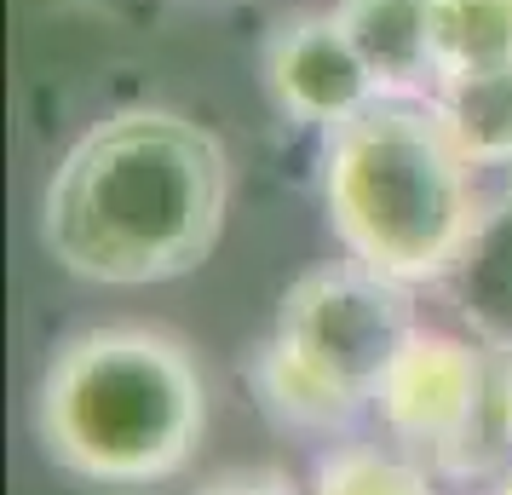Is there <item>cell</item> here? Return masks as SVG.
Wrapping results in <instances>:
<instances>
[{
    "mask_svg": "<svg viewBox=\"0 0 512 495\" xmlns=\"http://www.w3.org/2000/svg\"><path fill=\"white\" fill-rule=\"evenodd\" d=\"M489 495H512V467L501 472V478H495V484H489Z\"/></svg>",
    "mask_w": 512,
    "mask_h": 495,
    "instance_id": "obj_13",
    "label": "cell"
},
{
    "mask_svg": "<svg viewBox=\"0 0 512 495\" xmlns=\"http://www.w3.org/2000/svg\"><path fill=\"white\" fill-rule=\"evenodd\" d=\"M415 329L409 288L392 277L357 260L305 271L282 294L277 329L259 340L248 363L259 409L282 432L305 438L346 432L363 409H374L380 380Z\"/></svg>",
    "mask_w": 512,
    "mask_h": 495,
    "instance_id": "obj_4",
    "label": "cell"
},
{
    "mask_svg": "<svg viewBox=\"0 0 512 495\" xmlns=\"http://www.w3.org/2000/svg\"><path fill=\"white\" fill-rule=\"evenodd\" d=\"M196 495H300V490H294V478L277 472V467H236V472L208 478Z\"/></svg>",
    "mask_w": 512,
    "mask_h": 495,
    "instance_id": "obj_11",
    "label": "cell"
},
{
    "mask_svg": "<svg viewBox=\"0 0 512 495\" xmlns=\"http://www.w3.org/2000/svg\"><path fill=\"white\" fill-rule=\"evenodd\" d=\"M374 415L409 455H432L443 467H478V438L495 421V369L478 346L455 334L415 329L409 346L392 357V369L374 392Z\"/></svg>",
    "mask_w": 512,
    "mask_h": 495,
    "instance_id": "obj_5",
    "label": "cell"
},
{
    "mask_svg": "<svg viewBox=\"0 0 512 495\" xmlns=\"http://www.w3.org/2000/svg\"><path fill=\"white\" fill-rule=\"evenodd\" d=\"M334 18L369 64L380 98H426L438 81L432 0H334Z\"/></svg>",
    "mask_w": 512,
    "mask_h": 495,
    "instance_id": "obj_7",
    "label": "cell"
},
{
    "mask_svg": "<svg viewBox=\"0 0 512 495\" xmlns=\"http://www.w3.org/2000/svg\"><path fill=\"white\" fill-rule=\"evenodd\" d=\"M259 75L265 93L294 127H323L334 133L340 121H351L357 110H369L374 98V75L357 58L351 35L340 29L334 12H294L265 35L259 52Z\"/></svg>",
    "mask_w": 512,
    "mask_h": 495,
    "instance_id": "obj_6",
    "label": "cell"
},
{
    "mask_svg": "<svg viewBox=\"0 0 512 495\" xmlns=\"http://www.w3.org/2000/svg\"><path fill=\"white\" fill-rule=\"evenodd\" d=\"M438 75L512 64V0H432Z\"/></svg>",
    "mask_w": 512,
    "mask_h": 495,
    "instance_id": "obj_9",
    "label": "cell"
},
{
    "mask_svg": "<svg viewBox=\"0 0 512 495\" xmlns=\"http://www.w3.org/2000/svg\"><path fill=\"white\" fill-rule=\"evenodd\" d=\"M472 173L426 98H374L323 144L328 231L392 283H438L478 242Z\"/></svg>",
    "mask_w": 512,
    "mask_h": 495,
    "instance_id": "obj_3",
    "label": "cell"
},
{
    "mask_svg": "<svg viewBox=\"0 0 512 495\" xmlns=\"http://www.w3.org/2000/svg\"><path fill=\"white\" fill-rule=\"evenodd\" d=\"M231 208V156L179 110H116L64 150L41 190V248L104 288L173 283L213 254Z\"/></svg>",
    "mask_w": 512,
    "mask_h": 495,
    "instance_id": "obj_1",
    "label": "cell"
},
{
    "mask_svg": "<svg viewBox=\"0 0 512 495\" xmlns=\"http://www.w3.org/2000/svg\"><path fill=\"white\" fill-rule=\"evenodd\" d=\"M426 104L472 167H512V64L438 75Z\"/></svg>",
    "mask_w": 512,
    "mask_h": 495,
    "instance_id": "obj_8",
    "label": "cell"
},
{
    "mask_svg": "<svg viewBox=\"0 0 512 495\" xmlns=\"http://www.w3.org/2000/svg\"><path fill=\"white\" fill-rule=\"evenodd\" d=\"M35 438L81 484L144 490L179 478L208 438V375L156 323L81 329L41 369Z\"/></svg>",
    "mask_w": 512,
    "mask_h": 495,
    "instance_id": "obj_2",
    "label": "cell"
},
{
    "mask_svg": "<svg viewBox=\"0 0 512 495\" xmlns=\"http://www.w3.org/2000/svg\"><path fill=\"white\" fill-rule=\"evenodd\" d=\"M311 495H432V472L409 449L386 444H334L317 461Z\"/></svg>",
    "mask_w": 512,
    "mask_h": 495,
    "instance_id": "obj_10",
    "label": "cell"
},
{
    "mask_svg": "<svg viewBox=\"0 0 512 495\" xmlns=\"http://www.w3.org/2000/svg\"><path fill=\"white\" fill-rule=\"evenodd\" d=\"M495 421H501V444H512V352L495 369Z\"/></svg>",
    "mask_w": 512,
    "mask_h": 495,
    "instance_id": "obj_12",
    "label": "cell"
}]
</instances>
